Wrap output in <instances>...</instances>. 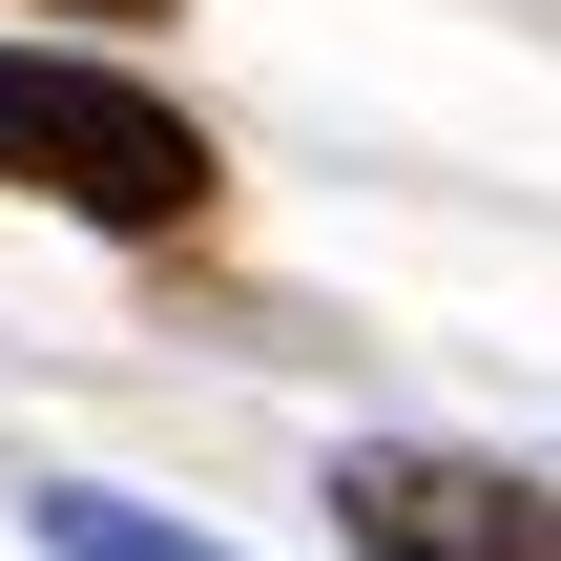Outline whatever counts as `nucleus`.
Returning <instances> with one entry per match:
<instances>
[{
  "label": "nucleus",
  "instance_id": "4",
  "mask_svg": "<svg viewBox=\"0 0 561 561\" xmlns=\"http://www.w3.org/2000/svg\"><path fill=\"white\" fill-rule=\"evenodd\" d=\"M62 21H167V0H62Z\"/></svg>",
  "mask_w": 561,
  "mask_h": 561
},
{
  "label": "nucleus",
  "instance_id": "1",
  "mask_svg": "<svg viewBox=\"0 0 561 561\" xmlns=\"http://www.w3.org/2000/svg\"><path fill=\"white\" fill-rule=\"evenodd\" d=\"M0 187H21V208H62V229L167 250V229H208L229 146H208L146 62H104V42H0Z\"/></svg>",
  "mask_w": 561,
  "mask_h": 561
},
{
  "label": "nucleus",
  "instance_id": "3",
  "mask_svg": "<svg viewBox=\"0 0 561 561\" xmlns=\"http://www.w3.org/2000/svg\"><path fill=\"white\" fill-rule=\"evenodd\" d=\"M21 520H42V561H229V541H187L167 500H125V479H42Z\"/></svg>",
  "mask_w": 561,
  "mask_h": 561
},
{
  "label": "nucleus",
  "instance_id": "2",
  "mask_svg": "<svg viewBox=\"0 0 561 561\" xmlns=\"http://www.w3.org/2000/svg\"><path fill=\"white\" fill-rule=\"evenodd\" d=\"M333 541L354 561H561V479L458 458V437H354L333 458Z\"/></svg>",
  "mask_w": 561,
  "mask_h": 561
}]
</instances>
